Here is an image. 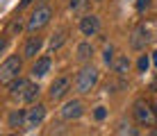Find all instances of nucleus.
Returning <instances> with one entry per match:
<instances>
[{"label":"nucleus","mask_w":157,"mask_h":136,"mask_svg":"<svg viewBox=\"0 0 157 136\" xmlns=\"http://www.w3.org/2000/svg\"><path fill=\"white\" fill-rule=\"evenodd\" d=\"M98 79H100V70L96 68V66H89V64H84V66L78 70L75 79H73L75 93H80V95L91 93V91L96 89V84H98Z\"/></svg>","instance_id":"1"},{"label":"nucleus","mask_w":157,"mask_h":136,"mask_svg":"<svg viewBox=\"0 0 157 136\" xmlns=\"http://www.w3.org/2000/svg\"><path fill=\"white\" fill-rule=\"evenodd\" d=\"M23 59L25 57H18V54H9L5 57V61L0 64V82L5 86L9 82H14L16 77H21V70H23Z\"/></svg>","instance_id":"2"},{"label":"nucleus","mask_w":157,"mask_h":136,"mask_svg":"<svg viewBox=\"0 0 157 136\" xmlns=\"http://www.w3.org/2000/svg\"><path fill=\"white\" fill-rule=\"evenodd\" d=\"M132 116L137 120V125H141V127H155L157 123V111L146 100H137L132 105Z\"/></svg>","instance_id":"3"},{"label":"nucleus","mask_w":157,"mask_h":136,"mask_svg":"<svg viewBox=\"0 0 157 136\" xmlns=\"http://www.w3.org/2000/svg\"><path fill=\"white\" fill-rule=\"evenodd\" d=\"M50 18H52V9L48 7V5L39 2L34 9H32V14H30V18H28V32H30V34L41 32L43 27L50 23Z\"/></svg>","instance_id":"4"},{"label":"nucleus","mask_w":157,"mask_h":136,"mask_svg":"<svg viewBox=\"0 0 157 136\" xmlns=\"http://www.w3.org/2000/svg\"><path fill=\"white\" fill-rule=\"evenodd\" d=\"M71 89H73L71 77L62 75V77H57V79L50 84V89H48V97H50L52 102H59V100H64V97L68 95V91H71Z\"/></svg>","instance_id":"5"},{"label":"nucleus","mask_w":157,"mask_h":136,"mask_svg":"<svg viewBox=\"0 0 157 136\" xmlns=\"http://www.w3.org/2000/svg\"><path fill=\"white\" fill-rule=\"evenodd\" d=\"M43 46H46L43 36H39V34L34 32L32 36H28V39H25V46H23V57H25V59H30V61H34V59H36V54H41Z\"/></svg>","instance_id":"6"},{"label":"nucleus","mask_w":157,"mask_h":136,"mask_svg":"<svg viewBox=\"0 0 157 136\" xmlns=\"http://www.w3.org/2000/svg\"><path fill=\"white\" fill-rule=\"evenodd\" d=\"M46 113H48L46 105H41V102H34V105H30V109H28V129L41 127L43 120H46Z\"/></svg>","instance_id":"7"},{"label":"nucleus","mask_w":157,"mask_h":136,"mask_svg":"<svg viewBox=\"0 0 157 136\" xmlns=\"http://www.w3.org/2000/svg\"><path fill=\"white\" fill-rule=\"evenodd\" d=\"M148 43H150V32L146 30L144 25L134 27V32L130 34V48H132L134 52H141V50H146Z\"/></svg>","instance_id":"8"},{"label":"nucleus","mask_w":157,"mask_h":136,"mask_svg":"<svg viewBox=\"0 0 157 136\" xmlns=\"http://www.w3.org/2000/svg\"><path fill=\"white\" fill-rule=\"evenodd\" d=\"M59 113H62L64 120H78L84 113V105H82V100H66L62 105V109H59Z\"/></svg>","instance_id":"9"},{"label":"nucleus","mask_w":157,"mask_h":136,"mask_svg":"<svg viewBox=\"0 0 157 136\" xmlns=\"http://www.w3.org/2000/svg\"><path fill=\"white\" fill-rule=\"evenodd\" d=\"M7 127L12 132L28 129V109H12L9 116H7Z\"/></svg>","instance_id":"10"},{"label":"nucleus","mask_w":157,"mask_h":136,"mask_svg":"<svg viewBox=\"0 0 157 136\" xmlns=\"http://www.w3.org/2000/svg\"><path fill=\"white\" fill-rule=\"evenodd\" d=\"M78 27H80V32H82V36H96L100 32V18L96 14H86V16L80 18Z\"/></svg>","instance_id":"11"},{"label":"nucleus","mask_w":157,"mask_h":136,"mask_svg":"<svg viewBox=\"0 0 157 136\" xmlns=\"http://www.w3.org/2000/svg\"><path fill=\"white\" fill-rule=\"evenodd\" d=\"M50 68H52V59L48 57V54H43V57L34 59V64H32V68H30V75L34 79H41V77H46V75L50 73Z\"/></svg>","instance_id":"12"},{"label":"nucleus","mask_w":157,"mask_h":136,"mask_svg":"<svg viewBox=\"0 0 157 136\" xmlns=\"http://www.w3.org/2000/svg\"><path fill=\"white\" fill-rule=\"evenodd\" d=\"M23 30H28V20H25L23 16H18V14H16L14 18L7 23V27H5V34H7L9 39H14V36H18Z\"/></svg>","instance_id":"13"},{"label":"nucleus","mask_w":157,"mask_h":136,"mask_svg":"<svg viewBox=\"0 0 157 136\" xmlns=\"http://www.w3.org/2000/svg\"><path fill=\"white\" fill-rule=\"evenodd\" d=\"M94 46H91L89 41H82V43H78V48H75V61H80V64H89L91 61V57H94Z\"/></svg>","instance_id":"14"},{"label":"nucleus","mask_w":157,"mask_h":136,"mask_svg":"<svg viewBox=\"0 0 157 136\" xmlns=\"http://www.w3.org/2000/svg\"><path fill=\"white\" fill-rule=\"evenodd\" d=\"M130 68H132V61H130L128 54H116L114 64H112V70H114L118 77H125V75L130 73Z\"/></svg>","instance_id":"15"},{"label":"nucleus","mask_w":157,"mask_h":136,"mask_svg":"<svg viewBox=\"0 0 157 136\" xmlns=\"http://www.w3.org/2000/svg\"><path fill=\"white\" fill-rule=\"evenodd\" d=\"M28 84H30V79L28 77H16L14 82H9L7 84V91H9V95L12 97H23V93H25V89H28Z\"/></svg>","instance_id":"16"},{"label":"nucleus","mask_w":157,"mask_h":136,"mask_svg":"<svg viewBox=\"0 0 157 136\" xmlns=\"http://www.w3.org/2000/svg\"><path fill=\"white\" fill-rule=\"evenodd\" d=\"M39 95H41V86L36 84V82H30L21 100H23L25 105H34V102H39Z\"/></svg>","instance_id":"17"},{"label":"nucleus","mask_w":157,"mask_h":136,"mask_svg":"<svg viewBox=\"0 0 157 136\" xmlns=\"http://www.w3.org/2000/svg\"><path fill=\"white\" fill-rule=\"evenodd\" d=\"M64 43H66V32L59 30V32H55V34H52V39H50V43H48V46H50L52 52H57L59 48L64 46Z\"/></svg>","instance_id":"18"},{"label":"nucleus","mask_w":157,"mask_h":136,"mask_svg":"<svg viewBox=\"0 0 157 136\" xmlns=\"http://www.w3.org/2000/svg\"><path fill=\"white\" fill-rule=\"evenodd\" d=\"M114 59H116V50H114V46H107V48H105V52H102V61H105V66H109V68H112Z\"/></svg>","instance_id":"19"},{"label":"nucleus","mask_w":157,"mask_h":136,"mask_svg":"<svg viewBox=\"0 0 157 136\" xmlns=\"http://www.w3.org/2000/svg\"><path fill=\"white\" fill-rule=\"evenodd\" d=\"M116 134H130V136H137V134H139V129H137V127H132L130 123H121V125H118V129H116Z\"/></svg>","instance_id":"20"},{"label":"nucleus","mask_w":157,"mask_h":136,"mask_svg":"<svg viewBox=\"0 0 157 136\" xmlns=\"http://www.w3.org/2000/svg\"><path fill=\"white\" fill-rule=\"evenodd\" d=\"M86 2H89V0H68V9H71L73 14H78L86 7Z\"/></svg>","instance_id":"21"},{"label":"nucleus","mask_w":157,"mask_h":136,"mask_svg":"<svg viewBox=\"0 0 157 136\" xmlns=\"http://www.w3.org/2000/svg\"><path fill=\"white\" fill-rule=\"evenodd\" d=\"M148 66H150V57H148V54H141V57H139V61H137L139 73H146V70H148Z\"/></svg>","instance_id":"22"},{"label":"nucleus","mask_w":157,"mask_h":136,"mask_svg":"<svg viewBox=\"0 0 157 136\" xmlns=\"http://www.w3.org/2000/svg\"><path fill=\"white\" fill-rule=\"evenodd\" d=\"M105 116H107V109H105V107H96V111H94V118H96V120H105Z\"/></svg>","instance_id":"23"},{"label":"nucleus","mask_w":157,"mask_h":136,"mask_svg":"<svg viewBox=\"0 0 157 136\" xmlns=\"http://www.w3.org/2000/svg\"><path fill=\"white\" fill-rule=\"evenodd\" d=\"M150 7V0H137V9L139 12H144V9Z\"/></svg>","instance_id":"24"},{"label":"nucleus","mask_w":157,"mask_h":136,"mask_svg":"<svg viewBox=\"0 0 157 136\" xmlns=\"http://www.w3.org/2000/svg\"><path fill=\"white\" fill-rule=\"evenodd\" d=\"M32 2H34V0H21V5H18V7H21V9H25V7H30Z\"/></svg>","instance_id":"25"},{"label":"nucleus","mask_w":157,"mask_h":136,"mask_svg":"<svg viewBox=\"0 0 157 136\" xmlns=\"http://www.w3.org/2000/svg\"><path fill=\"white\" fill-rule=\"evenodd\" d=\"M153 64H155V68H157V50L153 52Z\"/></svg>","instance_id":"26"},{"label":"nucleus","mask_w":157,"mask_h":136,"mask_svg":"<svg viewBox=\"0 0 157 136\" xmlns=\"http://www.w3.org/2000/svg\"><path fill=\"white\" fill-rule=\"evenodd\" d=\"M39 2H43V5H48V0H39Z\"/></svg>","instance_id":"27"},{"label":"nucleus","mask_w":157,"mask_h":136,"mask_svg":"<svg viewBox=\"0 0 157 136\" xmlns=\"http://www.w3.org/2000/svg\"><path fill=\"white\" fill-rule=\"evenodd\" d=\"M153 107H155V111H157V102H155V105H153Z\"/></svg>","instance_id":"28"},{"label":"nucleus","mask_w":157,"mask_h":136,"mask_svg":"<svg viewBox=\"0 0 157 136\" xmlns=\"http://www.w3.org/2000/svg\"><path fill=\"white\" fill-rule=\"evenodd\" d=\"M96 2H102V0H96Z\"/></svg>","instance_id":"29"}]
</instances>
